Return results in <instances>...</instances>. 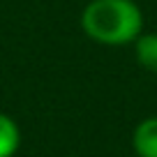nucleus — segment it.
I'll return each mask as SVG.
<instances>
[{
	"label": "nucleus",
	"mask_w": 157,
	"mask_h": 157,
	"mask_svg": "<svg viewBox=\"0 0 157 157\" xmlns=\"http://www.w3.org/2000/svg\"><path fill=\"white\" fill-rule=\"evenodd\" d=\"M81 28L104 46L134 44L143 30V12L134 0H90L81 14Z\"/></svg>",
	"instance_id": "obj_1"
},
{
	"label": "nucleus",
	"mask_w": 157,
	"mask_h": 157,
	"mask_svg": "<svg viewBox=\"0 0 157 157\" xmlns=\"http://www.w3.org/2000/svg\"><path fill=\"white\" fill-rule=\"evenodd\" d=\"M21 146V129L14 118L0 113V157H14Z\"/></svg>",
	"instance_id": "obj_4"
},
{
	"label": "nucleus",
	"mask_w": 157,
	"mask_h": 157,
	"mask_svg": "<svg viewBox=\"0 0 157 157\" xmlns=\"http://www.w3.org/2000/svg\"><path fill=\"white\" fill-rule=\"evenodd\" d=\"M134 53H136V63L150 74H157V33L139 35L134 39Z\"/></svg>",
	"instance_id": "obj_3"
},
{
	"label": "nucleus",
	"mask_w": 157,
	"mask_h": 157,
	"mask_svg": "<svg viewBox=\"0 0 157 157\" xmlns=\"http://www.w3.org/2000/svg\"><path fill=\"white\" fill-rule=\"evenodd\" d=\"M132 148L139 157H157V116H150L136 125Z\"/></svg>",
	"instance_id": "obj_2"
}]
</instances>
